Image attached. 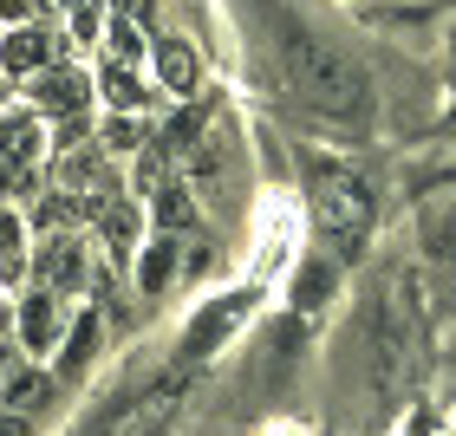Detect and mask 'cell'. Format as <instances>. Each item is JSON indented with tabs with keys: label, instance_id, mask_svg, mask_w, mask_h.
Returning <instances> with one entry per match:
<instances>
[{
	"label": "cell",
	"instance_id": "obj_1",
	"mask_svg": "<svg viewBox=\"0 0 456 436\" xmlns=\"http://www.w3.org/2000/svg\"><path fill=\"white\" fill-rule=\"evenodd\" d=\"M281 72H287V85H294L300 105L320 111L326 124H339V131H365V124H371L365 72L352 66L333 39L306 33L300 20H281Z\"/></svg>",
	"mask_w": 456,
	"mask_h": 436
},
{
	"label": "cell",
	"instance_id": "obj_2",
	"mask_svg": "<svg viewBox=\"0 0 456 436\" xmlns=\"http://www.w3.org/2000/svg\"><path fill=\"white\" fill-rule=\"evenodd\" d=\"M398 371H404V326H398L391 294H379L365 306V326H359V378H365V398L379 410L391 404V391H398Z\"/></svg>",
	"mask_w": 456,
	"mask_h": 436
},
{
	"label": "cell",
	"instance_id": "obj_3",
	"mask_svg": "<svg viewBox=\"0 0 456 436\" xmlns=\"http://www.w3.org/2000/svg\"><path fill=\"white\" fill-rule=\"evenodd\" d=\"M314 215H320V228H326L333 241L359 247V235L371 228V196H365V182H359V176H339V170H320V182H314Z\"/></svg>",
	"mask_w": 456,
	"mask_h": 436
},
{
	"label": "cell",
	"instance_id": "obj_4",
	"mask_svg": "<svg viewBox=\"0 0 456 436\" xmlns=\"http://www.w3.org/2000/svg\"><path fill=\"white\" fill-rule=\"evenodd\" d=\"M418 222H424V247L430 254H450L456 247V176L437 182V190L418 202Z\"/></svg>",
	"mask_w": 456,
	"mask_h": 436
},
{
	"label": "cell",
	"instance_id": "obj_5",
	"mask_svg": "<svg viewBox=\"0 0 456 436\" xmlns=\"http://www.w3.org/2000/svg\"><path fill=\"white\" fill-rule=\"evenodd\" d=\"M157 72H163V85H170V92H196V78H202L196 52L183 46V39H163V46H157Z\"/></svg>",
	"mask_w": 456,
	"mask_h": 436
},
{
	"label": "cell",
	"instance_id": "obj_6",
	"mask_svg": "<svg viewBox=\"0 0 456 436\" xmlns=\"http://www.w3.org/2000/svg\"><path fill=\"white\" fill-rule=\"evenodd\" d=\"M33 98L53 105V111H78V105H86V72H46L33 85Z\"/></svg>",
	"mask_w": 456,
	"mask_h": 436
},
{
	"label": "cell",
	"instance_id": "obj_7",
	"mask_svg": "<svg viewBox=\"0 0 456 436\" xmlns=\"http://www.w3.org/2000/svg\"><path fill=\"white\" fill-rule=\"evenodd\" d=\"M33 150H39L33 117H7V124H0V163H7V170H27Z\"/></svg>",
	"mask_w": 456,
	"mask_h": 436
},
{
	"label": "cell",
	"instance_id": "obj_8",
	"mask_svg": "<svg viewBox=\"0 0 456 436\" xmlns=\"http://www.w3.org/2000/svg\"><path fill=\"white\" fill-rule=\"evenodd\" d=\"M241 306H248V300H222V306H216V313H209V319H202V326H196V339H190V359H202V351H216V345L228 339V326H235V319H241Z\"/></svg>",
	"mask_w": 456,
	"mask_h": 436
},
{
	"label": "cell",
	"instance_id": "obj_9",
	"mask_svg": "<svg viewBox=\"0 0 456 436\" xmlns=\"http://www.w3.org/2000/svg\"><path fill=\"white\" fill-rule=\"evenodd\" d=\"M53 319H59V313H53V300H46V294H33V300H27V313H20V332H27V345H53Z\"/></svg>",
	"mask_w": 456,
	"mask_h": 436
},
{
	"label": "cell",
	"instance_id": "obj_10",
	"mask_svg": "<svg viewBox=\"0 0 456 436\" xmlns=\"http://www.w3.org/2000/svg\"><path fill=\"white\" fill-rule=\"evenodd\" d=\"M46 39H39V33H13L7 39V72H33V66H46Z\"/></svg>",
	"mask_w": 456,
	"mask_h": 436
},
{
	"label": "cell",
	"instance_id": "obj_11",
	"mask_svg": "<svg viewBox=\"0 0 456 436\" xmlns=\"http://www.w3.org/2000/svg\"><path fill=\"white\" fill-rule=\"evenodd\" d=\"M326 294H333V267H326V261H306V267H300V306H320Z\"/></svg>",
	"mask_w": 456,
	"mask_h": 436
},
{
	"label": "cell",
	"instance_id": "obj_12",
	"mask_svg": "<svg viewBox=\"0 0 456 436\" xmlns=\"http://www.w3.org/2000/svg\"><path fill=\"white\" fill-rule=\"evenodd\" d=\"M72 332H78V339L66 345V371H78V365H86V359H92V345H98V326H92V319H78Z\"/></svg>",
	"mask_w": 456,
	"mask_h": 436
},
{
	"label": "cell",
	"instance_id": "obj_13",
	"mask_svg": "<svg viewBox=\"0 0 456 436\" xmlns=\"http://www.w3.org/2000/svg\"><path fill=\"white\" fill-rule=\"evenodd\" d=\"M137 274H143V287L157 294V287H163V274H170V241H157L151 254H143V267H137Z\"/></svg>",
	"mask_w": 456,
	"mask_h": 436
},
{
	"label": "cell",
	"instance_id": "obj_14",
	"mask_svg": "<svg viewBox=\"0 0 456 436\" xmlns=\"http://www.w3.org/2000/svg\"><path fill=\"white\" fill-rule=\"evenodd\" d=\"M86 182H98V157H66V190H86Z\"/></svg>",
	"mask_w": 456,
	"mask_h": 436
},
{
	"label": "cell",
	"instance_id": "obj_15",
	"mask_svg": "<svg viewBox=\"0 0 456 436\" xmlns=\"http://www.w3.org/2000/svg\"><path fill=\"white\" fill-rule=\"evenodd\" d=\"M7 398H13V404H27V398H33V404H39V398H46V378H33V371H20V378L7 384Z\"/></svg>",
	"mask_w": 456,
	"mask_h": 436
},
{
	"label": "cell",
	"instance_id": "obj_16",
	"mask_svg": "<svg viewBox=\"0 0 456 436\" xmlns=\"http://www.w3.org/2000/svg\"><path fill=\"white\" fill-rule=\"evenodd\" d=\"M105 92L118 98V105H137V85H131V72H124V66H111V78H105Z\"/></svg>",
	"mask_w": 456,
	"mask_h": 436
},
{
	"label": "cell",
	"instance_id": "obj_17",
	"mask_svg": "<svg viewBox=\"0 0 456 436\" xmlns=\"http://www.w3.org/2000/svg\"><path fill=\"white\" fill-rule=\"evenodd\" d=\"M105 143H111V150H131V143H137V124H131V117H118L111 131H105Z\"/></svg>",
	"mask_w": 456,
	"mask_h": 436
},
{
	"label": "cell",
	"instance_id": "obj_18",
	"mask_svg": "<svg viewBox=\"0 0 456 436\" xmlns=\"http://www.w3.org/2000/svg\"><path fill=\"white\" fill-rule=\"evenodd\" d=\"M13 228H20V222H7V215H0V254H13Z\"/></svg>",
	"mask_w": 456,
	"mask_h": 436
},
{
	"label": "cell",
	"instance_id": "obj_19",
	"mask_svg": "<svg viewBox=\"0 0 456 436\" xmlns=\"http://www.w3.org/2000/svg\"><path fill=\"white\" fill-rule=\"evenodd\" d=\"M0 436H27V424H20V417H0Z\"/></svg>",
	"mask_w": 456,
	"mask_h": 436
},
{
	"label": "cell",
	"instance_id": "obj_20",
	"mask_svg": "<svg viewBox=\"0 0 456 436\" xmlns=\"http://www.w3.org/2000/svg\"><path fill=\"white\" fill-rule=\"evenodd\" d=\"M20 7H27V0H0V20H13Z\"/></svg>",
	"mask_w": 456,
	"mask_h": 436
}]
</instances>
